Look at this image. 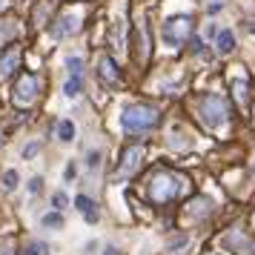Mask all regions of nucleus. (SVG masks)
<instances>
[{"label":"nucleus","mask_w":255,"mask_h":255,"mask_svg":"<svg viewBox=\"0 0 255 255\" xmlns=\"http://www.w3.org/2000/svg\"><path fill=\"white\" fill-rule=\"evenodd\" d=\"M17 63H20V49L12 46L3 58H0V81H3V78H12L14 69H17Z\"/></svg>","instance_id":"6"},{"label":"nucleus","mask_w":255,"mask_h":255,"mask_svg":"<svg viewBox=\"0 0 255 255\" xmlns=\"http://www.w3.org/2000/svg\"><path fill=\"white\" fill-rule=\"evenodd\" d=\"M43 227H52V230L63 227V215H60V212H46V215H43Z\"/></svg>","instance_id":"15"},{"label":"nucleus","mask_w":255,"mask_h":255,"mask_svg":"<svg viewBox=\"0 0 255 255\" xmlns=\"http://www.w3.org/2000/svg\"><path fill=\"white\" fill-rule=\"evenodd\" d=\"M253 221H255V215H253Z\"/></svg>","instance_id":"27"},{"label":"nucleus","mask_w":255,"mask_h":255,"mask_svg":"<svg viewBox=\"0 0 255 255\" xmlns=\"http://www.w3.org/2000/svg\"><path fill=\"white\" fill-rule=\"evenodd\" d=\"M158 121H161L158 109H155V106H146V104H132V106H127L124 115H121V124H124V129H129V132H146V129L158 127Z\"/></svg>","instance_id":"1"},{"label":"nucleus","mask_w":255,"mask_h":255,"mask_svg":"<svg viewBox=\"0 0 255 255\" xmlns=\"http://www.w3.org/2000/svg\"><path fill=\"white\" fill-rule=\"evenodd\" d=\"M23 255H46V244H29Z\"/></svg>","instance_id":"16"},{"label":"nucleus","mask_w":255,"mask_h":255,"mask_svg":"<svg viewBox=\"0 0 255 255\" xmlns=\"http://www.w3.org/2000/svg\"><path fill=\"white\" fill-rule=\"evenodd\" d=\"M3 6H6V0H0V9H3Z\"/></svg>","instance_id":"26"},{"label":"nucleus","mask_w":255,"mask_h":255,"mask_svg":"<svg viewBox=\"0 0 255 255\" xmlns=\"http://www.w3.org/2000/svg\"><path fill=\"white\" fill-rule=\"evenodd\" d=\"M101 81L106 86H118V81H121V72H118L112 58H101Z\"/></svg>","instance_id":"8"},{"label":"nucleus","mask_w":255,"mask_h":255,"mask_svg":"<svg viewBox=\"0 0 255 255\" xmlns=\"http://www.w3.org/2000/svg\"><path fill=\"white\" fill-rule=\"evenodd\" d=\"M66 66H69L72 75H78V78H81V69H83V60L81 58H69V60H66Z\"/></svg>","instance_id":"19"},{"label":"nucleus","mask_w":255,"mask_h":255,"mask_svg":"<svg viewBox=\"0 0 255 255\" xmlns=\"http://www.w3.org/2000/svg\"><path fill=\"white\" fill-rule=\"evenodd\" d=\"M3 37H6V32H3V26H0V43H3Z\"/></svg>","instance_id":"25"},{"label":"nucleus","mask_w":255,"mask_h":255,"mask_svg":"<svg viewBox=\"0 0 255 255\" xmlns=\"http://www.w3.org/2000/svg\"><path fill=\"white\" fill-rule=\"evenodd\" d=\"M78 29H81L78 17H75V14H63L58 23L52 26V35H55V37H66V35H75Z\"/></svg>","instance_id":"7"},{"label":"nucleus","mask_w":255,"mask_h":255,"mask_svg":"<svg viewBox=\"0 0 255 255\" xmlns=\"http://www.w3.org/2000/svg\"><path fill=\"white\" fill-rule=\"evenodd\" d=\"M201 112H204V124H207L209 129L221 127V124L227 121V104L221 101L218 95H209V98H204V104H201Z\"/></svg>","instance_id":"3"},{"label":"nucleus","mask_w":255,"mask_h":255,"mask_svg":"<svg viewBox=\"0 0 255 255\" xmlns=\"http://www.w3.org/2000/svg\"><path fill=\"white\" fill-rule=\"evenodd\" d=\"M17 181H20V178H17V172H14V169H9V172L3 175V184H6V189H14V186H17Z\"/></svg>","instance_id":"17"},{"label":"nucleus","mask_w":255,"mask_h":255,"mask_svg":"<svg viewBox=\"0 0 255 255\" xmlns=\"http://www.w3.org/2000/svg\"><path fill=\"white\" fill-rule=\"evenodd\" d=\"M98 163H101V152H89V166H98Z\"/></svg>","instance_id":"22"},{"label":"nucleus","mask_w":255,"mask_h":255,"mask_svg":"<svg viewBox=\"0 0 255 255\" xmlns=\"http://www.w3.org/2000/svg\"><path fill=\"white\" fill-rule=\"evenodd\" d=\"M232 49H235V35H232V29H221L218 32V52L221 55H230Z\"/></svg>","instance_id":"11"},{"label":"nucleus","mask_w":255,"mask_h":255,"mask_svg":"<svg viewBox=\"0 0 255 255\" xmlns=\"http://www.w3.org/2000/svg\"><path fill=\"white\" fill-rule=\"evenodd\" d=\"M232 92H235L241 106H250V83L247 81H232Z\"/></svg>","instance_id":"12"},{"label":"nucleus","mask_w":255,"mask_h":255,"mask_svg":"<svg viewBox=\"0 0 255 255\" xmlns=\"http://www.w3.org/2000/svg\"><path fill=\"white\" fill-rule=\"evenodd\" d=\"M66 204H69V198L63 195V192H55V195H52V207L58 209V212H60L63 207H66Z\"/></svg>","instance_id":"18"},{"label":"nucleus","mask_w":255,"mask_h":255,"mask_svg":"<svg viewBox=\"0 0 255 255\" xmlns=\"http://www.w3.org/2000/svg\"><path fill=\"white\" fill-rule=\"evenodd\" d=\"M75 207L81 209V212H83V218L89 221V224H95V221L101 218V215H98V209H95V204H92V198L78 195V198H75Z\"/></svg>","instance_id":"10"},{"label":"nucleus","mask_w":255,"mask_h":255,"mask_svg":"<svg viewBox=\"0 0 255 255\" xmlns=\"http://www.w3.org/2000/svg\"><path fill=\"white\" fill-rule=\"evenodd\" d=\"M175 195V184L169 175H163V178H155V184H152V201H169Z\"/></svg>","instance_id":"5"},{"label":"nucleus","mask_w":255,"mask_h":255,"mask_svg":"<svg viewBox=\"0 0 255 255\" xmlns=\"http://www.w3.org/2000/svg\"><path fill=\"white\" fill-rule=\"evenodd\" d=\"M189 35H192V17L178 14V17H169V20L163 23V40H166L169 46H181V43H186V37Z\"/></svg>","instance_id":"2"},{"label":"nucleus","mask_w":255,"mask_h":255,"mask_svg":"<svg viewBox=\"0 0 255 255\" xmlns=\"http://www.w3.org/2000/svg\"><path fill=\"white\" fill-rule=\"evenodd\" d=\"M66 178H69V181L75 178V163H69V166H66Z\"/></svg>","instance_id":"23"},{"label":"nucleus","mask_w":255,"mask_h":255,"mask_svg":"<svg viewBox=\"0 0 255 255\" xmlns=\"http://www.w3.org/2000/svg\"><path fill=\"white\" fill-rule=\"evenodd\" d=\"M40 189H43V181H40V178H32V181H29V192H32V195H37Z\"/></svg>","instance_id":"20"},{"label":"nucleus","mask_w":255,"mask_h":255,"mask_svg":"<svg viewBox=\"0 0 255 255\" xmlns=\"http://www.w3.org/2000/svg\"><path fill=\"white\" fill-rule=\"evenodd\" d=\"M250 32H253V35H255V20H250Z\"/></svg>","instance_id":"24"},{"label":"nucleus","mask_w":255,"mask_h":255,"mask_svg":"<svg viewBox=\"0 0 255 255\" xmlns=\"http://www.w3.org/2000/svg\"><path fill=\"white\" fill-rule=\"evenodd\" d=\"M140 158H143V146H138V143L129 146V149L124 152V163H121V169H124V172H132V169L140 163Z\"/></svg>","instance_id":"9"},{"label":"nucleus","mask_w":255,"mask_h":255,"mask_svg":"<svg viewBox=\"0 0 255 255\" xmlns=\"http://www.w3.org/2000/svg\"><path fill=\"white\" fill-rule=\"evenodd\" d=\"M81 89H83L81 78H78V75H72L69 81H66V86H63V95H66V98H78V95H81Z\"/></svg>","instance_id":"13"},{"label":"nucleus","mask_w":255,"mask_h":255,"mask_svg":"<svg viewBox=\"0 0 255 255\" xmlns=\"http://www.w3.org/2000/svg\"><path fill=\"white\" fill-rule=\"evenodd\" d=\"M37 89H40V83H37L35 75H20L17 83H14V104L17 106H29L32 101L37 98Z\"/></svg>","instance_id":"4"},{"label":"nucleus","mask_w":255,"mask_h":255,"mask_svg":"<svg viewBox=\"0 0 255 255\" xmlns=\"http://www.w3.org/2000/svg\"><path fill=\"white\" fill-rule=\"evenodd\" d=\"M37 149H40L37 143H29V146L23 149V158H35V155H37Z\"/></svg>","instance_id":"21"},{"label":"nucleus","mask_w":255,"mask_h":255,"mask_svg":"<svg viewBox=\"0 0 255 255\" xmlns=\"http://www.w3.org/2000/svg\"><path fill=\"white\" fill-rule=\"evenodd\" d=\"M58 138L63 140V143H69V140L75 138V124H72V121H60L58 124Z\"/></svg>","instance_id":"14"}]
</instances>
